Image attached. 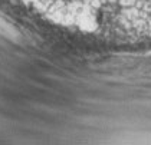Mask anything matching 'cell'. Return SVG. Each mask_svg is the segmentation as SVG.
Masks as SVG:
<instances>
[{
  "label": "cell",
  "instance_id": "1",
  "mask_svg": "<svg viewBox=\"0 0 151 145\" xmlns=\"http://www.w3.org/2000/svg\"><path fill=\"white\" fill-rule=\"evenodd\" d=\"M0 33L4 34V36H7V37H14V36L17 34L16 30L13 29L10 24H7L3 19H0Z\"/></svg>",
  "mask_w": 151,
  "mask_h": 145
}]
</instances>
